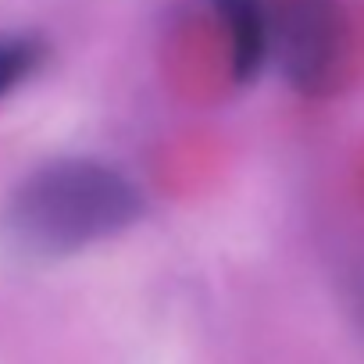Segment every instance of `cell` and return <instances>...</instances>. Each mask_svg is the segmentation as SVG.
<instances>
[{
    "instance_id": "cell-1",
    "label": "cell",
    "mask_w": 364,
    "mask_h": 364,
    "mask_svg": "<svg viewBox=\"0 0 364 364\" xmlns=\"http://www.w3.org/2000/svg\"><path fill=\"white\" fill-rule=\"evenodd\" d=\"M143 215V190L97 157L33 168L0 208V240L22 257H68L104 243Z\"/></svg>"
},
{
    "instance_id": "cell-2",
    "label": "cell",
    "mask_w": 364,
    "mask_h": 364,
    "mask_svg": "<svg viewBox=\"0 0 364 364\" xmlns=\"http://www.w3.org/2000/svg\"><path fill=\"white\" fill-rule=\"evenodd\" d=\"M268 58L279 61L286 82L304 97L336 86L346 58V15L339 0H264Z\"/></svg>"
},
{
    "instance_id": "cell-3",
    "label": "cell",
    "mask_w": 364,
    "mask_h": 364,
    "mask_svg": "<svg viewBox=\"0 0 364 364\" xmlns=\"http://www.w3.org/2000/svg\"><path fill=\"white\" fill-rule=\"evenodd\" d=\"M215 15L229 29V58L236 82L257 79L268 61V8L264 0H211Z\"/></svg>"
},
{
    "instance_id": "cell-4",
    "label": "cell",
    "mask_w": 364,
    "mask_h": 364,
    "mask_svg": "<svg viewBox=\"0 0 364 364\" xmlns=\"http://www.w3.org/2000/svg\"><path fill=\"white\" fill-rule=\"evenodd\" d=\"M43 61V43L36 36H0V100L18 90Z\"/></svg>"
}]
</instances>
